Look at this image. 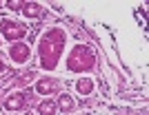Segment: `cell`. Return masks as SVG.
Instances as JSON below:
<instances>
[{"mask_svg": "<svg viewBox=\"0 0 149 115\" xmlns=\"http://www.w3.org/2000/svg\"><path fill=\"white\" fill-rule=\"evenodd\" d=\"M71 71H87V69L93 67V55L87 47H76L69 55V64H67Z\"/></svg>", "mask_w": 149, "mask_h": 115, "instance_id": "obj_1", "label": "cell"}, {"mask_svg": "<svg viewBox=\"0 0 149 115\" xmlns=\"http://www.w3.org/2000/svg\"><path fill=\"white\" fill-rule=\"evenodd\" d=\"M58 53H60V44L51 42V36H47L40 44V55H42V67L45 69H54L58 60Z\"/></svg>", "mask_w": 149, "mask_h": 115, "instance_id": "obj_2", "label": "cell"}, {"mask_svg": "<svg viewBox=\"0 0 149 115\" xmlns=\"http://www.w3.org/2000/svg\"><path fill=\"white\" fill-rule=\"evenodd\" d=\"M0 29H2V36L9 38L11 42H16V40H20V38H25V36H27L25 24H20V22H11V20H2Z\"/></svg>", "mask_w": 149, "mask_h": 115, "instance_id": "obj_3", "label": "cell"}, {"mask_svg": "<svg viewBox=\"0 0 149 115\" xmlns=\"http://www.w3.org/2000/svg\"><path fill=\"white\" fill-rule=\"evenodd\" d=\"M29 53H31L29 47H27V44H22V42H16V44L11 47V60L18 62V64H20V62H25L27 58H29Z\"/></svg>", "mask_w": 149, "mask_h": 115, "instance_id": "obj_4", "label": "cell"}, {"mask_svg": "<svg viewBox=\"0 0 149 115\" xmlns=\"http://www.w3.org/2000/svg\"><path fill=\"white\" fill-rule=\"evenodd\" d=\"M76 89H78V93L87 95V93L93 91V82H91L89 78H80V80H78V84H76Z\"/></svg>", "mask_w": 149, "mask_h": 115, "instance_id": "obj_5", "label": "cell"}, {"mask_svg": "<svg viewBox=\"0 0 149 115\" xmlns=\"http://www.w3.org/2000/svg\"><path fill=\"white\" fill-rule=\"evenodd\" d=\"M36 91H38V93H42V95H47V93L54 91V82H51V80H47V78H42V80L36 84Z\"/></svg>", "mask_w": 149, "mask_h": 115, "instance_id": "obj_6", "label": "cell"}, {"mask_svg": "<svg viewBox=\"0 0 149 115\" xmlns=\"http://www.w3.org/2000/svg\"><path fill=\"white\" fill-rule=\"evenodd\" d=\"M38 113L40 115H54L56 113V104L51 102V100H45V102L38 106Z\"/></svg>", "mask_w": 149, "mask_h": 115, "instance_id": "obj_7", "label": "cell"}, {"mask_svg": "<svg viewBox=\"0 0 149 115\" xmlns=\"http://www.w3.org/2000/svg\"><path fill=\"white\" fill-rule=\"evenodd\" d=\"M60 109L65 111V113H69V111L74 109V97L67 95V93H65V95H60Z\"/></svg>", "mask_w": 149, "mask_h": 115, "instance_id": "obj_8", "label": "cell"}, {"mask_svg": "<svg viewBox=\"0 0 149 115\" xmlns=\"http://www.w3.org/2000/svg\"><path fill=\"white\" fill-rule=\"evenodd\" d=\"M0 71H5V64H2V60H0Z\"/></svg>", "mask_w": 149, "mask_h": 115, "instance_id": "obj_9", "label": "cell"}]
</instances>
